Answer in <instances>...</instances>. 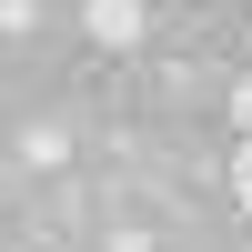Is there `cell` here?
Returning <instances> with one entry per match:
<instances>
[{
    "label": "cell",
    "mask_w": 252,
    "mask_h": 252,
    "mask_svg": "<svg viewBox=\"0 0 252 252\" xmlns=\"http://www.w3.org/2000/svg\"><path fill=\"white\" fill-rule=\"evenodd\" d=\"M81 31H91V51H141L152 10L141 0H81Z\"/></svg>",
    "instance_id": "1"
},
{
    "label": "cell",
    "mask_w": 252,
    "mask_h": 252,
    "mask_svg": "<svg viewBox=\"0 0 252 252\" xmlns=\"http://www.w3.org/2000/svg\"><path fill=\"white\" fill-rule=\"evenodd\" d=\"M111 252H152V242H141V232H111Z\"/></svg>",
    "instance_id": "3"
},
{
    "label": "cell",
    "mask_w": 252,
    "mask_h": 252,
    "mask_svg": "<svg viewBox=\"0 0 252 252\" xmlns=\"http://www.w3.org/2000/svg\"><path fill=\"white\" fill-rule=\"evenodd\" d=\"M20 161H40V172L71 161V131H61V121H31V131H20Z\"/></svg>",
    "instance_id": "2"
},
{
    "label": "cell",
    "mask_w": 252,
    "mask_h": 252,
    "mask_svg": "<svg viewBox=\"0 0 252 252\" xmlns=\"http://www.w3.org/2000/svg\"><path fill=\"white\" fill-rule=\"evenodd\" d=\"M242 111H252V91H242Z\"/></svg>",
    "instance_id": "4"
}]
</instances>
